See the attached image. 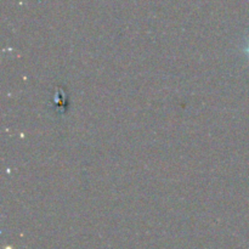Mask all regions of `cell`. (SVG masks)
I'll return each instance as SVG.
<instances>
[{
	"instance_id": "6da1fadb",
	"label": "cell",
	"mask_w": 249,
	"mask_h": 249,
	"mask_svg": "<svg viewBox=\"0 0 249 249\" xmlns=\"http://www.w3.org/2000/svg\"><path fill=\"white\" fill-rule=\"evenodd\" d=\"M247 53H248V55H249V45H248V48H247Z\"/></svg>"
}]
</instances>
